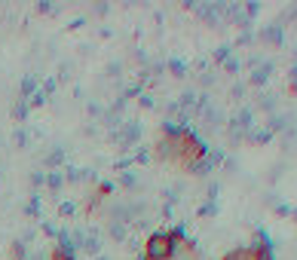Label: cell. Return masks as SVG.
<instances>
[{"label":"cell","mask_w":297,"mask_h":260,"mask_svg":"<svg viewBox=\"0 0 297 260\" xmlns=\"http://www.w3.org/2000/svg\"><path fill=\"white\" fill-rule=\"evenodd\" d=\"M291 218H297V208H294V211H291Z\"/></svg>","instance_id":"60d3db41"},{"label":"cell","mask_w":297,"mask_h":260,"mask_svg":"<svg viewBox=\"0 0 297 260\" xmlns=\"http://www.w3.org/2000/svg\"><path fill=\"white\" fill-rule=\"evenodd\" d=\"M58 215H61V218H74V215H77V202H71V199L61 202V205H58Z\"/></svg>","instance_id":"484cf974"},{"label":"cell","mask_w":297,"mask_h":260,"mask_svg":"<svg viewBox=\"0 0 297 260\" xmlns=\"http://www.w3.org/2000/svg\"><path fill=\"white\" fill-rule=\"evenodd\" d=\"M255 254L258 260H276V251H273V239L264 227H258V245H255Z\"/></svg>","instance_id":"ba28073f"},{"label":"cell","mask_w":297,"mask_h":260,"mask_svg":"<svg viewBox=\"0 0 297 260\" xmlns=\"http://www.w3.org/2000/svg\"><path fill=\"white\" fill-rule=\"evenodd\" d=\"M273 70H276V64H273V61H261V64H258V67H255V74H252V77H248V83H252V86H258V89H261V86H264V83H267V80H270V77H273Z\"/></svg>","instance_id":"9c48e42d"},{"label":"cell","mask_w":297,"mask_h":260,"mask_svg":"<svg viewBox=\"0 0 297 260\" xmlns=\"http://www.w3.org/2000/svg\"><path fill=\"white\" fill-rule=\"evenodd\" d=\"M199 215H202V218H209V215H218V199H215V196H209V202L199 208Z\"/></svg>","instance_id":"4316f807"},{"label":"cell","mask_w":297,"mask_h":260,"mask_svg":"<svg viewBox=\"0 0 297 260\" xmlns=\"http://www.w3.org/2000/svg\"><path fill=\"white\" fill-rule=\"evenodd\" d=\"M95 260H107V257H104V254H98V257H95Z\"/></svg>","instance_id":"ab89813d"},{"label":"cell","mask_w":297,"mask_h":260,"mask_svg":"<svg viewBox=\"0 0 297 260\" xmlns=\"http://www.w3.org/2000/svg\"><path fill=\"white\" fill-rule=\"evenodd\" d=\"M40 199H43V196L34 193V196L25 202V215H28V218H40Z\"/></svg>","instance_id":"ac0fdd59"},{"label":"cell","mask_w":297,"mask_h":260,"mask_svg":"<svg viewBox=\"0 0 297 260\" xmlns=\"http://www.w3.org/2000/svg\"><path fill=\"white\" fill-rule=\"evenodd\" d=\"M273 138V132L270 129H252L248 135H245V141H255V144H267Z\"/></svg>","instance_id":"9a60e30c"},{"label":"cell","mask_w":297,"mask_h":260,"mask_svg":"<svg viewBox=\"0 0 297 260\" xmlns=\"http://www.w3.org/2000/svg\"><path fill=\"white\" fill-rule=\"evenodd\" d=\"M178 248H181V242L172 236V230H156V233L147 236V242H144V257L141 260H175Z\"/></svg>","instance_id":"6da1fadb"},{"label":"cell","mask_w":297,"mask_h":260,"mask_svg":"<svg viewBox=\"0 0 297 260\" xmlns=\"http://www.w3.org/2000/svg\"><path fill=\"white\" fill-rule=\"evenodd\" d=\"M166 64H169V70H172V77H184V74H187V64H184L181 58H169Z\"/></svg>","instance_id":"603a6c76"},{"label":"cell","mask_w":297,"mask_h":260,"mask_svg":"<svg viewBox=\"0 0 297 260\" xmlns=\"http://www.w3.org/2000/svg\"><path fill=\"white\" fill-rule=\"evenodd\" d=\"M141 135H144V126H141L138 120H129V123H120V129L113 132V138H117V144H120L123 150H129V147H135V144L141 141Z\"/></svg>","instance_id":"3957f363"},{"label":"cell","mask_w":297,"mask_h":260,"mask_svg":"<svg viewBox=\"0 0 297 260\" xmlns=\"http://www.w3.org/2000/svg\"><path fill=\"white\" fill-rule=\"evenodd\" d=\"M120 187H126V190H138V175H135V172H123V175H120Z\"/></svg>","instance_id":"44dd1931"},{"label":"cell","mask_w":297,"mask_h":260,"mask_svg":"<svg viewBox=\"0 0 297 260\" xmlns=\"http://www.w3.org/2000/svg\"><path fill=\"white\" fill-rule=\"evenodd\" d=\"M31 254H28V242L25 239H15L12 242V260H28Z\"/></svg>","instance_id":"d6986e66"},{"label":"cell","mask_w":297,"mask_h":260,"mask_svg":"<svg viewBox=\"0 0 297 260\" xmlns=\"http://www.w3.org/2000/svg\"><path fill=\"white\" fill-rule=\"evenodd\" d=\"M236 43H239V46H252V43H255V31H239Z\"/></svg>","instance_id":"f1b7e54d"},{"label":"cell","mask_w":297,"mask_h":260,"mask_svg":"<svg viewBox=\"0 0 297 260\" xmlns=\"http://www.w3.org/2000/svg\"><path fill=\"white\" fill-rule=\"evenodd\" d=\"M40 230H43L49 239H58V227H52V224H46V221H43V224H40Z\"/></svg>","instance_id":"d6a6232c"},{"label":"cell","mask_w":297,"mask_h":260,"mask_svg":"<svg viewBox=\"0 0 297 260\" xmlns=\"http://www.w3.org/2000/svg\"><path fill=\"white\" fill-rule=\"evenodd\" d=\"M141 107H153V98L150 95H141Z\"/></svg>","instance_id":"f35d334b"},{"label":"cell","mask_w":297,"mask_h":260,"mask_svg":"<svg viewBox=\"0 0 297 260\" xmlns=\"http://www.w3.org/2000/svg\"><path fill=\"white\" fill-rule=\"evenodd\" d=\"M202 113H205V126H209V129H221V126H224V110H218V107L209 104Z\"/></svg>","instance_id":"8fae6325"},{"label":"cell","mask_w":297,"mask_h":260,"mask_svg":"<svg viewBox=\"0 0 297 260\" xmlns=\"http://www.w3.org/2000/svg\"><path fill=\"white\" fill-rule=\"evenodd\" d=\"M107 233H110V239L123 242V239H126V224H120V221H110V224H107Z\"/></svg>","instance_id":"ffe728a7"},{"label":"cell","mask_w":297,"mask_h":260,"mask_svg":"<svg viewBox=\"0 0 297 260\" xmlns=\"http://www.w3.org/2000/svg\"><path fill=\"white\" fill-rule=\"evenodd\" d=\"M288 86H291V92L297 95V61L291 64V70H288Z\"/></svg>","instance_id":"1f68e13d"},{"label":"cell","mask_w":297,"mask_h":260,"mask_svg":"<svg viewBox=\"0 0 297 260\" xmlns=\"http://www.w3.org/2000/svg\"><path fill=\"white\" fill-rule=\"evenodd\" d=\"M209 153V144L193 132V129H187L184 135H181V141H178V162L187 169V166H193L196 159H202Z\"/></svg>","instance_id":"7a4b0ae2"},{"label":"cell","mask_w":297,"mask_h":260,"mask_svg":"<svg viewBox=\"0 0 297 260\" xmlns=\"http://www.w3.org/2000/svg\"><path fill=\"white\" fill-rule=\"evenodd\" d=\"M230 55H233V46H230V43L218 46V49H215V64H224V61H227Z\"/></svg>","instance_id":"7402d4cb"},{"label":"cell","mask_w":297,"mask_h":260,"mask_svg":"<svg viewBox=\"0 0 297 260\" xmlns=\"http://www.w3.org/2000/svg\"><path fill=\"white\" fill-rule=\"evenodd\" d=\"M28 113H31V104H28L25 98H18V101H15V107H12L15 123H25V120H28Z\"/></svg>","instance_id":"5bb4252c"},{"label":"cell","mask_w":297,"mask_h":260,"mask_svg":"<svg viewBox=\"0 0 297 260\" xmlns=\"http://www.w3.org/2000/svg\"><path fill=\"white\" fill-rule=\"evenodd\" d=\"M242 12H245L252 21H255V15L261 12V3H258V0H248V3H242Z\"/></svg>","instance_id":"cb8c5ba5"},{"label":"cell","mask_w":297,"mask_h":260,"mask_svg":"<svg viewBox=\"0 0 297 260\" xmlns=\"http://www.w3.org/2000/svg\"><path fill=\"white\" fill-rule=\"evenodd\" d=\"M40 12H55V3H37Z\"/></svg>","instance_id":"74e56055"},{"label":"cell","mask_w":297,"mask_h":260,"mask_svg":"<svg viewBox=\"0 0 297 260\" xmlns=\"http://www.w3.org/2000/svg\"><path fill=\"white\" fill-rule=\"evenodd\" d=\"M221 260H258V254H255V245H239V248H230Z\"/></svg>","instance_id":"30bf717a"},{"label":"cell","mask_w":297,"mask_h":260,"mask_svg":"<svg viewBox=\"0 0 297 260\" xmlns=\"http://www.w3.org/2000/svg\"><path fill=\"white\" fill-rule=\"evenodd\" d=\"M242 95H245V83H236V86H233V98H236V101H239V98H242Z\"/></svg>","instance_id":"8d00e7d4"},{"label":"cell","mask_w":297,"mask_h":260,"mask_svg":"<svg viewBox=\"0 0 297 260\" xmlns=\"http://www.w3.org/2000/svg\"><path fill=\"white\" fill-rule=\"evenodd\" d=\"M224 70H227V74H239V70H242V61H239L236 55H230V58L224 61Z\"/></svg>","instance_id":"d4e9b609"},{"label":"cell","mask_w":297,"mask_h":260,"mask_svg":"<svg viewBox=\"0 0 297 260\" xmlns=\"http://www.w3.org/2000/svg\"><path fill=\"white\" fill-rule=\"evenodd\" d=\"M12 141H15V147H28V132L18 126V129L12 132Z\"/></svg>","instance_id":"83f0119b"},{"label":"cell","mask_w":297,"mask_h":260,"mask_svg":"<svg viewBox=\"0 0 297 260\" xmlns=\"http://www.w3.org/2000/svg\"><path fill=\"white\" fill-rule=\"evenodd\" d=\"M61 162H64V147L49 150V156H46V169H49V172H55V166H61Z\"/></svg>","instance_id":"2e32d148"},{"label":"cell","mask_w":297,"mask_h":260,"mask_svg":"<svg viewBox=\"0 0 297 260\" xmlns=\"http://www.w3.org/2000/svg\"><path fill=\"white\" fill-rule=\"evenodd\" d=\"M258 107H261L264 113H270V116H273V113H276V95H270V92H267V95H261V98H258Z\"/></svg>","instance_id":"e0dca14e"},{"label":"cell","mask_w":297,"mask_h":260,"mask_svg":"<svg viewBox=\"0 0 297 260\" xmlns=\"http://www.w3.org/2000/svg\"><path fill=\"white\" fill-rule=\"evenodd\" d=\"M294 18H297V3L291 6V9H285V12H282V21H294ZM282 21H279V25H282Z\"/></svg>","instance_id":"836d02e7"},{"label":"cell","mask_w":297,"mask_h":260,"mask_svg":"<svg viewBox=\"0 0 297 260\" xmlns=\"http://www.w3.org/2000/svg\"><path fill=\"white\" fill-rule=\"evenodd\" d=\"M43 181H46V172H34V175H31V184H34V187H43Z\"/></svg>","instance_id":"d590c367"},{"label":"cell","mask_w":297,"mask_h":260,"mask_svg":"<svg viewBox=\"0 0 297 260\" xmlns=\"http://www.w3.org/2000/svg\"><path fill=\"white\" fill-rule=\"evenodd\" d=\"M113 190H117V184H110V181H101L95 193H98V196H107V193H113Z\"/></svg>","instance_id":"4dcf8cb0"},{"label":"cell","mask_w":297,"mask_h":260,"mask_svg":"<svg viewBox=\"0 0 297 260\" xmlns=\"http://www.w3.org/2000/svg\"><path fill=\"white\" fill-rule=\"evenodd\" d=\"M55 86H58V80H55V77H49V80H46V83H43V86H40V92H43V95H46V98H49V95H52V92H55Z\"/></svg>","instance_id":"f546056e"},{"label":"cell","mask_w":297,"mask_h":260,"mask_svg":"<svg viewBox=\"0 0 297 260\" xmlns=\"http://www.w3.org/2000/svg\"><path fill=\"white\" fill-rule=\"evenodd\" d=\"M49 260H77V245L71 239V230H58V239L49 251Z\"/></svg>","instance_id":"277c9868"},{"label":"cell","mask_w":297,"mask_h":260,"mask_svg":"<svg viewBox=\"0 0 297 260\" xmlns=\"http://www.w3.org/2000/svg\"><path fill=\"white\" fill-rule=\"evenodd\" d=\"M196 12H199V18H205L212 28L227 15V6L224 3H202V6H196Z\"/></svg>","instance_id":"52a82bcc"},{"label":"cell","mask_w":297,"mask_h":260,"mask_svg":"<svg viewBox=\"0 0 297 260\" xmlns=\"http://www.w3.org/2000/svg\"><path fill=\"white\" fill-rule=\"evenodd\" d=\"M34 92H37V77H31V74H28V77L21 80V86H18V98H25V101H28Z\"/></svg>","instance_id":"7c38bea8"},{"label":"cell","mask_w":297,"mask_h":260,"mask_svg":"<svg viewBox=\"0 0 297 260\" xmlns=\"http://www.w3.org/2000/svg\"><path fill=\"white\" fill-rule=\"evenodd\" d=\"M258 40H261L264 46H282V43H285V25H279V21L264 25V28L258 31Z\"/></svg>","instance_id":"5b68a950"},{"label":"cell","mask_w":297,"mask_h":260,"mask_svg":"<svg viewBox=\"0 0 297 260\" xmlns=\"http://www.w3.org/2000/svg\"><path fill=\"white\" fill-rule=\"evenodd\" d=\"M43 187H49L52 193H58V190L64 187V175H61V172H46V181H43Z\"/></svg>","instance_id":"4fadbf2b"},{"label":"cell","mask_w":297,"mask_h":260,"mask_svg":"<svg viewBox=\"0 0 297 260\" xmlns=\"http://www.w3.org/2000/svg\"><path fill=\"white\" fill-rule=\"evenodd\" d=\"M178 141H181V138H178ZM178 141H172V138H159L150 156L166 159V162H175V159H178Z\"/></svg>","instance_id":"8992f818"},{"label":"cell","mask_w":297,"mask_h":260,"mask_svg":"<svg viewBox=\"0 0 297 260\" xmlns=\"http://www.w3.org/2000/svg\"><path fill=\"white\" fill-rule=\"evenodd\" d=\"M150 159V150H135V156H132V162H147Z\"/></svg>","instance_id":"e575fe53"}]
</instances>
